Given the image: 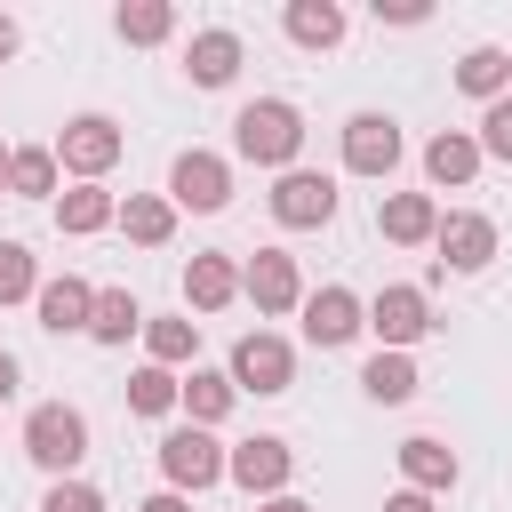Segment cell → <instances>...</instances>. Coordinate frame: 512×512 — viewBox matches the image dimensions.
<instances>
[{"mask_svg":"<svg viewBox=\"0 0 512 512\" xmlns=\"http://www.w3.org/2000/svg\"><path fill=\"white\" fill-rule=\"evenodd\" d=\"M360 392H368V400H384V408H400V400L416 392V368H408V352H376V360L360 368Z\"/></svg>","mask_w":512,"mask_h":512,"instance_id":"83f0119b","label":"cell"},{"mask_svg":"<svg viewBox=\"0 0 512 512\" xmlns=\"http://www.w3.org/2000/svg\"><path fill=\"white\" fill-rule=\"evenodd\" d=\"M280 24H288L296 48H336V40H344V8H336V0H288Z\"/></svg>","mask_w":512,"mask_h":512,"instance_id":"7402d4cb","label":"cell"},{"mask_svg":"<svg viewBox=\"0 0 512 512\" xmlns=\"http://www.w3.org/2000/svg\"><path fill=\"white\" fill-rule=\"evenodd\" d=\"M240 392H288L296 384V352H288V336H272V328H256V336H240L232 344V368H224Z\"/></svg>","mask_w":512,"mask_h":512,"instance_id":"277c9868","label":"cell"},{"mask_svg":"<svg viewBox=\"0 0 512 512\" xmlns=\"http://www.w3.org/2000/svg\"><path fill=\"white\" fill-rule=\"evenodd\" d=\"M40 512H104V496H96L88 480H56V488L40 496Z\"/></svg>","mask_w":512,"mask_h":512,"instance_id":"d6a6232c","label":"cell"},{"mask_svg":"<svg viewBox=\"0 0 512 512\" xmlns=\"http://www.w3.org/2000/svg\"><path fill=\"white\" fill-rule=\"evenodd\" d=\"M144 328V312H136V296L128 288H96V312H88V336L96 344H128Z\"/></svg>","mask_w":512,"mask_h":512,"instance_id":"cb8c5ba5","label":"cell"},{"mask_svg":"<svg viewBox=\"0 0 512 512\" xmlns=\"http://www.w3.org/2000/svg\"><path fill=\"white\" fill-rule=\"evenodd\" d=\"M112 32H120L128 48H152V40L176 32V8H168V0H128V8L112 16Z\"/></svg>","mask_w":512,"mask_h":512,"instance_id":"484cf974","label":"cell"},{"mask_svg":"<svg viewBox=\"0 0 512 512\" xmlns=\"http://www.w3.org/2000/svg\"><path fill=\"white\" fill-rule=\"evenodd\" d=\"M232 144H240V160H256V168H296V152H304V120H296V104H280V96H256V104H240V120H232Z\"/></svg>","mask_w":512,"mask_h":512,"instance_id":"6da1fadb","label":"cell"},{"mask_svg":"<svg viewBox=\"0 0 512 512\" xmlns=\"http://www.w3.org/2000/svg\"><path fill=\"white\" fill-rule=\"evenodd\" d=\"M192 344H200V320H144V352H152V368L192 360Z\"/></svg>","mask_w":512,"mask_h":512,"instance_id":"f546056e","label":"cell"},{"mask_svg":"<svg viewBox=\"0 0 512 512\" xmlns=\"http://www.w3.org/2000/svg\"><path fill=\"white\" fill-rule=\"evenodd\" d=\"M8 56H16V24L0 16V64H8Z\"/></svg>","mask_w":512,"mask_h":512,"instance_id":"f35d334b","label":"cell"},{"mask_svg":"<svg viewBox=\"0 0 512 512\" xmlns=\"http://www.w3.org/2000/svg\"><path fill=\"white\" fill-rule=\"evenodd\" d=\"M400 472H408V488L440 496V488H456V448L432 440V432H416V440H400Z\"/></svg>","mask_w":512,"mask_h":512,"instance_id":"e0dca14e","label":"cell"},{"mask_svg":"<svg viewBox=\"0 0 512 512\" xmlns=\"http://www.w3.org/2000/svg\"><path fill=\"white\" fill-rule=\"evenodd\" d=\"M432 240H440V264H448V272H480V264L496 256V224H488V216H472V208L440 216V232H432Z\"/></svg>","mask_w":512,"mask_h":512,"instance_id":"4fadbf2b","label":"cell"},{"mask_svg":"<svg viewBox=\"0 0 512 512\" xmlns=\"http://www.w3.org/2000/svg\"><path fill=\"white\" fill-rule=\"evenodd\" d=\"M0 400H16V360L0 352Z\"/></svg>","mask_w":512,"mask_h":512,"instance_id":"74e56055","label":"cell"},{"mask_svg":"<svg viewBox=\"0 0 512 512\" xmlns=\"http://www.w3.org/2000/svg\"><path fill=\"white\" fill-rule=\"evenodd\" d=\"M344 168L352 176H392L400 168V128L384 112H352L344 120Z\"/></svg>","mask_w":512,"mask_h":512,"instance_id":"ba28073f","label":"cell"},{"mask_svg":"<svg viewBox=\"0 0 512 512\" xmlns=\"http://www.w3.org/2000/svg\"><path fill=\"white\" fill-rule=\"evenodd\" d=\"M16 296H40V272H32L24 240H0V304H16Z\"/></svg>","mask_w":512,"mask_h":512,"instance_id":"4dcf8cb0","label":"cell"},{"mask_svg":"<svg viewBox=\"0 0 512 512\" xmlns=\"http://www.w3.org/2000/svg\"><path fill=\"white\" fill-rule=\"evenodd\" d=\"M256 512H312V504H304V496H264Z\"/></svg>","mask_w":512,"mask_h":512,"instance_id":"8d00e7d4","label":"cell"},{"mask_svg":"<svg viewBox=\"0 0 512 512\" xmlns=\"http://www.w3.org/2000/svg\"><path fill=\"white\" fill-rule=\"evenodd\" d=\"M424 176H432V184H472V176H480V136L440 128V136L424 144Z\"/></svg>","mask_w":512,"mask_h":512,"instance_id":"ac0fdd59","label":"cell"},{"mask_svg":"<svg viewBox=\"0 0 512 512\" xmlns=\"http://www.w3.org/2000/svg\"><path fill=\"white\" fill-rule=\"evenodd\" d=\"M224 464H232V456H224L200 424H184V432H168V440H160V472H168V488H176V496H184V488H192V496H200V488H216V480H224Z\"/></svg>","mask_w":512,"mask_h":512,"instance_id":"5b68a950","label":"cell"},{"mask_svg":"<svg viewBox=\"0 0 512 512\" xmlns=\"http://www.w3.org/2000/svg\"><path fill=\"white\" fill-rule=\"evenodd\" d=\"M24 456L40 464V472H72L80 456H88V416L80 408H64V400H40L32 416H24Z\"/></svg>","mask_w":512,"mask_h":512,"instance_id":"7a4b0ae2","label":"cell"},{"mask_svg":"<svg viewBox=\"0 0 512 512\" xmlns=\"http://www.w3.org/2000/svg\"><path fill=\"white\" fill-rule=\"evenodd\" d=\"M120 232H128L136 248H168V232H176V200H160V192H128V200H120Z\"/></svg>","mask_w":512,"mask_h":512,"instance_id":"44dd1931","label":"cell"},{"mask_svg":"<svg viewBox=\"0 0 512 512\" xmlns=\"http://www.w3.org/2000/svg\"><path fill=\"white\" fill-rule=\"evenodd\" d=\"M184 72H192V88H224V80L240 72V32H224V24L192 32V56H184Z\"/></svg>","mask_w":512,"mask_h":512,"instance_id":"5bb4252c","label":"cell"},{"mask_svg":"<svg viewBox=\"0 0 512 512\" xmlns=\"http://www.w3.org/2000/svg\"><path fill=\"white\" fill-rule=\"evenodd\" d=\"M384 512H432V496L424 488H400V496H384Z\"/></svg>","mask_w":512,"mask_h":512,"instance_id":"e575fe53","label":"cell"},{"mask_svg":"<svg viewBox=\"0 0 512 512\" xmlns=\"http://www.w3.org/2000/svg\"><path fill=\"white\" fill-rule=\"evenodd\" d=\"M136 512H192V504H184V496H176V488H160V496H144V504H136Z\"/></svg>","mask_w":512,"mask_h":512,"instance_id":"d590c367","label":"cell"},{"mask_svg":"<svg viewBox=\"0 0 512 512\" xmlns=\"http://www.w3.org/2000/svg\"><path fill=\"white\" fill-rule=\"evenodd\" d=\"M8 192H16V200H48V192H56V144H24V152L8 160Z\"/></svg>","mask_w":512,"mask_h":512,"instance_id":"4316f807","label":"cell"},{"mask_svg":"<svg viewBox=\"0 0 512 512\" xmlns=\"http://www.w3.org/2000/svg\"><path fill=\"white\" fill-rule=\"evenodd\" d=\"M240 296H256V312H296V304H304L296 256H280V248H256V256H248V272H240Z\"/></svg>","mask_w":512,"mask_h":512,"instance_id":"8fae6325","label":"cell"},{"mask_svg":"<svg viewBox=\"0 0 512 512\" xmlns=\"http://www.w3.org/2000/svg\"><path fill=\"white\" fill-rule=\"evenodd\" d=\"M480 152H496V160H512V96H496V104L480 112Z\"/></svg>","mask_w":512,"mask_h":512,"instance_id":"1f68e13d","label":"cell"},{"mask_svg":"<svg viewBox=\"0 0 512 512\" xmlns=\"http://www.w3.org/2000/svg\"><path fill=\"white\" fill-rule=\"evenodd\" d=\"M112 160H120V128H112L104 112H72V120L56 128V168H72L80 184H96Z\"/></svg>","mask_w":512,"mask_h":512,"instance_id":"3957f363","label":"cell"},{"mask_svg":"<svg viewBox=\"0 0 512 512\" xmlns=\"http://www.w3.org/2000/svg\"><path fill=\"white\" fill-rule=\"evenodd\" d=\"M232 400H240V384L224 376V368H192L184 376V408H192V424L208 432V424H224L232 416Z\"/></svg>","mask_w":512,"mask_h":512,"instance_id":"603a6c76","label":"cell"},{"mask_svg":"<svg viewBox=\"0 0 512 512\" xmlns=\"http://www.w3.org/2000/svg\"><path fill=\"white\" fill-rule=\"evenodd\" d=\"M256 504L264 496H288V472H296V456H288V440H272V432H256V440H240L232 448V464H224Z\"/></svg>","mask_w":512,"mask_h":512,"instance_id":"52a82bcc","label":"cell"},{"mask_svg":"<svg viewBox=\"0 0 512 512\" xmlns=\"http://www.w3.org/2000/svg\"><path fill=\"white\" fill-rule=\"evenodd\" d=\"M232 296H240V264L232 256H192L184 264V304L192 312H224Z\"/></svg>","mask_w":512,"mask_h":512,"instance_id":"2e32d148","label":"cell"},{"mask_svg":"<svg viewBox=\"0 0 512 512\" xmlns=\"http://www.w3.org/2000/svg\"><path fill=\"white\" fill-rule=\"evenodd\" d=\"M168 200L192 208V216H216V208L232 200V168H224L216 152H176V168H168Z\"/></svg>","mask_w":512,"mask_h":512,"instance_id":"8992f818","label":"cell"},{"mask_svg":"<svg viewBox=\"0 0 512 512\" xmlns=\"http://www.w3.org/2000/svg\"><path fill=\"white\" fill-rule=\"evenodd\" d=\"M176 400H184V376H176V368H136V376H128V408H136V416H168Z\"/></svg>","mask_w":512,"mask_h":512,"instance_id":"f1b7e54d","label":"cell"},{"mask_svg":"<svg viewBox=\"0 0 512 512\" xmlns=\"http://www.w3.org/2000/svg\"><path fill=\"white\" fill-rule=\"evenodd\" d=\"M504 80H512V56H504V48H464V64H456V88H464V96L496 104Z\"/></svg>","mask_w":512,"mask_h":512,"instance_id":"d4e9b609","label":"cell"},{"mask_svg":"<svg viewBox=\"0 0 512 512\" xmlns=\"http://www.w3.org/2000/svg\"><path fill=\"white\" fill-rule=\"evenodd\" d=\"M272 216H280L288 232H312V224H328V216H336V184H328V176H312V168H288V176L272 184Z\"/></svg>","mask_w":512,"mask_h":512,"instance_id":"9c48e42d","label":"cell"},{"mask_svg":"<svg viewBox=\"0 0 512 512\" xmlns=\"http://www.w3.org/2000/svg\"><path fill=\"white\" fill-rule=\"evenodd\" d=\"M360 328H368V304H360L352 288H312V296H304V336H312L320 352H328V344H352Z\"/></svg>","mask_w":512,"mask_h":512,"instance_id":"7c38bea8","label":"cell"},{"mask_svg":"<svg viewBox=\"0 0 512 512\" xmlns=\"http://www.w3.org/2000/svg\"><path fill=\"white\" fill-rule=\"evenodd\" d=\"M32 304H40V328H56V336H64V328H88V312H96V288L64 272V280H40V296H32Z\"/></svg>","mask_w":512,"mask_h":512,"instance_id":"d6986e66","label":"cell"},{"mask_svg":"<svg viewBox=\"0 0 512 512\" xmlns=\"http://www.w3.org/2000/svg\"><path fill=\"white\" fill-rule=\"evenodd\" d=\"M368 328H376V344H384V352H408V344L432 328V304H424V288H376V304H368Z\"/></svg>","mask_w":512,"mask_h":512,"instance_id":"30bf717a","label":"cell"},{"mask_svg":"<svg viewBox=\"0 0 512 512\" xmlns=\"http://www.w3.org/2000/svg\"><path fill=\"white\" fill-rule=\"evenodd\" d=\"M384 24H424V0H376Z\"/></svg>","mask_w":512,"mask_h":512,"instance_id":"836d02e7","label":"cell"},{"mask_svg":"<svg viewBox=\"0 0 512 512\" xmlns=\"http://www.w3.org/2000/svg\"><path fill=\"white\" fill-rule=\"evenodd\" d=\"M8 160H16V152H8V144H0V192H8Z\"/></svg>","mask_w":512,"mask_h":512,"instance_id":"ab89813d","label":"cell"},{"mask_svg":"<svg viewBox=\"0 0 512 512\" xmlns=\"http://www.w3.org/2000/svg\"><path fill=\"white\" fill-rule=\"evenodd\" d=\"M376 232H384V240H400V248L432 240V232H440V208H432V192H392V200L376 208Z\"/></svg>","mask_w":512,"mask_h":512,"instance_id":"9a60e30c","label":"cell"},{"mask_svg":"<svg viewBox=\"0 0 512 512\" xmlns=\"http://www.w3.org/2000/svg\"><path fill=\"white\" fill-rule=\"evenodd\" d=\"M56 224H64L72 240H88V232H104V224H120V200H112L104 184H72V192L56 200Z\"/></svg>","mask_w":512,"mask_h":512,"instance_id":"ffe728a7","label":"cell"}]
</instances>
